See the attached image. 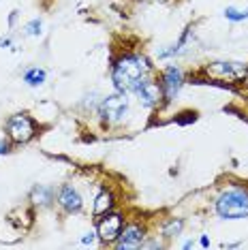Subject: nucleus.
<instances>
[{
	"label": "nucleus",
	"mask_w": 248,
	"mask_h": 250,
	"mask_svg": "<svg viewBox=\"0 0 248 250\" xmlns=\"http://www.w3.org/2000/svg\"><path fill=\"white\" fill-rule=\"evenodd\" d=\"M150 69L152 64L144 54H124L111 64V82L118 92H133V88L148 77Z\"/></svg>",
	"instance_id": "1"
},
{
	"label": "nucleus",
	"mask_w": 248,
	"mask_h": 250,
	"mask_svg": "<svg viewBox=\"0 0 248 250\" xmlns=\"http://www.w3.org/2000/svg\"><path fill=\"white\" fill-rule=\"evenodd\" d=\"M216 214L225 220L248 218V188L233 186V188L223 190L216 199Z\"/></svg>",
	"instance_id": "2"
},
{
	"label": "nucleus",
	"mask_w": 248,
	"mask_h": 250,
	"mask_svg": "<svg viewBox=\"0 0 248 250\" xmlns=\"http://www.w3.org/2000/svg\"><path fill=\"white\" fill-rule=\"evenodd\" d=\"M7 135L13 144H28L30 139H35L37 124L28 113H13L7 120Z\"/></svg>",
	"instance_id": "3"
},
{
	"label": "nucleus",
	"mask_w": 248,
	"mask_h": 250,
	"mask_svg": "<svg viewBox=\"0 0 248 250\" xmlns=\"http://www.w3.org/2000/svg\"><path fill=\"white\" fill-rule=\"evenodd\" d=\"M206 73L216 79H227V82H242L248 75L246 62H231V60H218L210 62L206 66Z\"/></svg>",
	"instance_id": "4"
},
{
	"label": "nucleus",
	"mask_w": 248,
	"mask_h": 250,
	"mask_svg": "<svg viewBox=\"0 0 248 250\" xmlns=\"http://www.w3.org/2000/svg\"><path fill=\"white\" fill-rule=\"evenodd\" d=\"M126 111H128L126 92H118V90H116V94L103 99V103H101V107H99V116L103 118L105 122H109V124L124 120Z\"/></svg>",
	"instance_id": "5"
},
{
	"label": "nucleus",
	"mask_w": 248,
	"mask_h": 250,
	"mask_svg": "<svg viewBox=\"0 0 248 250\" xmlns=\"http://www.w3.org/2000/svg\"><path fill=\"white\" fill-rule=\"evenodd\" d=\"M124 227V218L120 214L107 212L105 216H101L99 225H97V235L103 244H116V240L120 237Z\"/></svg>",
	"instance_id": "6"
},
{
	"label": "nucleus",
	"mask_w": 248,
	"mask_h": 250,
	"mask_svg": "<svg viewBox=\"0 0 248 250\" xmlns=\"http://www.w3.org/2000/svg\"><path fill=\"white\" fill-rule=\"evenodd\" d=\"M133 92L137 94L139 103H142L144 107H148V109H152V107H156V105H161L163 88H161V83L152 82L150 77H144L142 82H139L137 86L133 88Z\"/></svg>",
	"instance_id": "7"
},
{
	"label": "nucleus",
	"mask_w": 248,
	"mask_h": 250,
	"mask_svg": "<svg viewBox=\"0 0 248 250\" xmlns=\"http://www.w3.org/2000/svg\"><path fill=\"white\" fill-rule=\"evenodd\" d=\"M144 240H145V229L142 225L133 223V225L122 227V233H120V237L116 240L114 246L118 250H135V248L144 246Z\"/></svg>",
	"instance_id": "8"
},
{
	"label": "nucleus",
	"mask_w": 248,
	"mask_h": 250,
	"mask_svg": "<svg viewBox=\"0 0 248 250\" xmlns=\"http://www.w3.org/2000/svg\"><path fill=\"white\" fill-rule=\"evenodd\" d=\"M182 83H184V75H182V71H180L178 66H167V69L163 71V75H161L163 99H165L167 103H171V101L178 96L180 88H182Z\"/></svg>",
	"instance_id": "9"
},
{
	"label": "nucleus",
	"mask_w": 248,
	"mask_h": 250,
	"mask_svg": "<svg viewBox=\"0 0 248 250\" xmlns=\"http://www.w3.org/2000/svg\"><path fill=\"white\" fill-rule=\"evenodd\" d=\"M58 206L64 209V212H69V214H73V212H80L82 209V206H83V199H82V195L77 192L75 188H73L71 184H64V186H60V190H58Z\"/></svg>",
	"instance_id": "10"
},
{
	"label": "nucleus",
	"mask_w": 248,
	"mask_h": 250,
	"mask_svg": "<svg viewBox=\"0 0 248 250\" xmlns=\"http://www.w3.org/2000/svg\"><path fill=\"white\" fill-rule=\"evenodd\" d=\"M116 206V201H114V192L111 190H101L97 199H94V218H101V216H105L107 212H111Z\"/></svg>",
	"instance_id": "11"
},
{
	"label": "nucleus",
	"mask_w": 248,
	"mask_h": 250,
	"mask_svg": "<svg viewBox=\"0 0 248 250\" xmlns=\"http://www.w3.org/2000/svg\"><path fill=\"white\" fill-rule=\"evenodd\" d=\"M30 201L35 206H41V208H47L54 203V190L47 188V186H35L30 192Z\"/></svg>",
	"instance_id": "12"
},
{
	"label": "nucleus",
	"mask_w": 248,
	"mask_h": 250,
	"mask_svg": "<svg viewBox=\"0 0 248 250\" xmlns=\"http://www.w3.org/2000/svg\"><path fill=\"white\" fill-rule=\"evenodd\" d=\"M184 229V220L182 218H169L165 225H163V235L167 237V240H171V237H178L180 233Z\"/></svg>",
	"instance_id": "13"
},
{
	"label": "nucleus",
	"mask_w": 248,
	"mask_h": 250,
	"mask_svg": "<svg viewBox=\"0 0 248 250\" xmlns=\"http://www.w3.org/2000/svg\"><path fill=\"white\" fill-rule=\"evenodd\" d=\"M45 79H47V73H45L43 69H39V66H35V69H30V71L24 73V82L28 83V86H32V88L43 86Z\"/></svg>",
	"instance_id": "14"
},
{
	"label": "nucleus",
	"mask_w": 248,
	"mask_h": 250,
	"mask_svg": "<svg viewBox=\"0 0 248 250\" xmlns=\"http://www.w3.org/2000/svg\"><path fill=\"white\" fill-rule=\"evenodd\" d=\"M225 18H227L229 21H244L248 20V9H235V7H227L225 9Z\"/></svg>",
	"instance_id": "15"
},
{
	"label": "nucleus",
	"mask_w": 248,
	"mask_h": 250,
	"mask_svg": "<svg viewBox=\"0 0 248 250\" xmlns=\"http://www.w3.org/2000/svg\"><path fill=\"white\" fill-rule=\"evenodd\" d=\"M41 28H43V21L41 20H32V21H28V24L24 26V32L28 37H39L41 35Z\"/></svg>",
	"instance_id": "16"
},
{
	"label": "nucleus",
	"mask_w": 248,
	"mask_h": 250,
	"mask_svg": "<svg viewBox=\"0 0 248 250\" xmlns=\"http://www.w3.org/2000/svg\"><path fill=\"white\" fill-rule=\"evenodd\" d=\"M94 235H97V233H92V231L86 233V235L82 237V244H86V246H88V244H94Z\"/></svg>",
	"instance_id": "17"
},
{
	"label": "nucleus",
	"mask_w": 248,
	"mask_h": 250,
	"mask_svg": "<svg viewBox=\"0 0 248 250\" xmlns=\"http://www.w3.org/2000/svg\"><path fill=\"white\" fill-rule=\"evenodd\" d=\"M7 152H9V144H7V141H0V156H2V154H7Z\"/></svg>",
	"instance_id": "18"
},
{
	"label": "nucleus",
	"mask_w": 248,
	"mask_h": 250,
	"mask_svg": "<svg viewBox=\"0 0 248 250\" xmlns=\"http://www.w3.org/2000/svg\"><path fill=\"white\" fill-rule=\"evenodd\" d=\"M201 246H204V248H207V246H210V240H207L206 235H201Z\"/></svg>",
	"instance_id": "19"
}]
</instances>
